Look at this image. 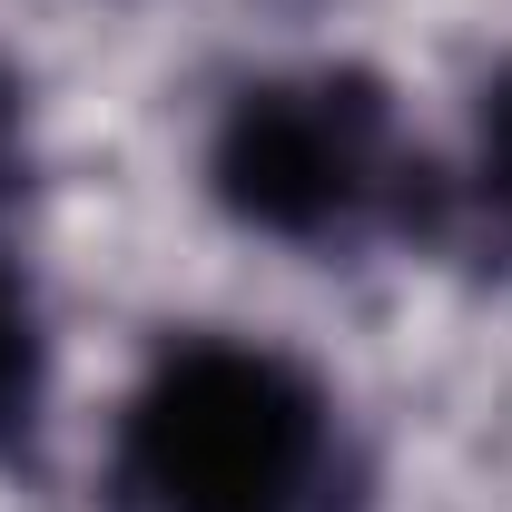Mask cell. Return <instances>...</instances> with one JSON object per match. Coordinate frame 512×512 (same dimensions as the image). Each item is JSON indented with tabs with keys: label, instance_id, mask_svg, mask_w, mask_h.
I'll return each instance as SVG.
<instances>
[{
	"label": "cell",
	"instance_id": "cell-3",
	"mask_svg": "<svg viewBox=\"0 0 512 512\" xmlns=\"http://www.w3.org/2000/svg\"><path fill=\"white\" fill-rule=\"evenodd\" d=\"M40 404H50V335H40V296H30L20 256L0 247V463L30 453Z\"/></svg>",
	"mask_w": 512,
	"mask_h": 512
},
{
	"label": "cell",
	"instance_id": "cell-1",
	"mask_svg": "<svg viewBox=\"0 0 512 512\" xmlns=\"http://www.w3.org/2000/svg\"><path fill=\"white\" fill-rule=\"evenodd\" d=\"M119 493L138 512H365V473L286 345L178 335L119 404Z\"/></svg>",
	"mask_w": 512,
	"mask_h": 512
},
{
	"label": "cell",
	"instance_id": "cell-5",
	"mask_svg": "<svg viewBox=\"0 0 512 512\" xmlns=\"http://www.w3.org/2000/svg\"><path fill=\"white\" fill-rule=\"evenodd\" d=\"M10 168H20V89L0 69V197H10Z\"/></svg>",
	"mask_w": 512,
	"mask_h": 512
},
{
	"label": "cell",
	"instance_id": "cell-2",
	"mask_svg": "<svg viewBox=\"0 0 512 512\" xmlns=\"http://www.w3.org/2000/svg\"><path fill=\"white\" fill-rule=\"evenodd\" d=\"M424 158L365 69H266L207 128V197L276 247H365L414 217Z\"/></svg>",
	"mask_w": 512,
	"mask_h": 512
},
{
	"label": "cell",
	"instance_id": "cell-4",
	"mask_svg": "<svg viewBox=\"0 0 512 512\" xmlns=\"http://www.w3.org/2000/svg\"><path fill=\"white\" fill-rule=\"evenodd\" d=\"M483 197L503 207V227H512V69L483 89Z\"/></svg>",
	"mask_w": 512,
	"mask_h": 512
}]
</instances>
